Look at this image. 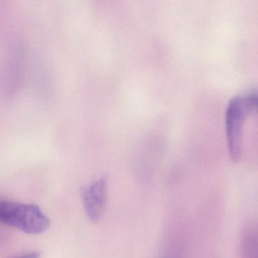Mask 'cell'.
I'll list each match as a JSON object with an SVG mask.
<instances>
[{"label":"cell","mask_w":258,"mask_h":258,"mask_svg":"<svg viewBox=\"0 0 258 258\" xmlns=\"http://www.w3.org/2000/svg\"><path fill=\"white\" fill-rule=\"evenodd\" d=\"M11 258H41V253L38 251L28 252V253L16 255Z\"/></svg>","instance_id":"obj_4"},{"label":"cell","mask_w":258,"mask_h":258,"mask_svg":"<svg viewBox=\"0 0 258 258\" xmlns=\"http://www.w3.org/2000/svg\"><path fill=\"white\" fill-rule=\"evenodd\" d=\"M0 223L28 234L43 233L50 225L37 205L6 200L0 201Z\"/></svg>","instance_id":"obj_2"},{"label":"cell","mask_w":258,"mask_h":258,"mask_svg":"<svg viewBox=\"0 0 258 258\" xmlns=\"http://www.w3.org/2000/svg\"><path fill=\"white\" fill-rule=\"evenodd\" d=\"M257 104L256 90L234 96L226 111V132L228 149L232 161L237 162L242 155L243 125L246 117L255 111Z\"/></svg>","instance_id":"obj_1"},{"label":"cell","mask_w":258,"mask_h":258,"mask_svg":"<svg viewBox=\"0 0 258 258\" xmlns=\"http://www.w3.org/2000/svg\"><path fill=\"white\" fill-rule=\"evenodd\" d=\"M84 208L91 221L98 222L103 215L108 199V179L101 177L81 191Z\"/></svg>","instance_id":"obj_3"}]
</instances>
